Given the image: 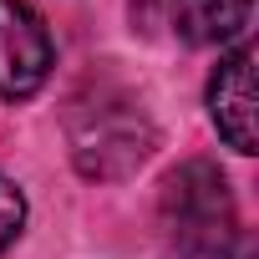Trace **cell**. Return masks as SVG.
I'll return each instance as SVG.
<instances>
[{
  "instance_id": "1",
  "label": "cell",
  "mask_w": 259,
  "mask_h": 259,
  "mask_svg": "<svg viewBox=\"0 0 259 259\" xmlns=\"http://www.w3.org/2000/svg\"><path fill=\"white\" fill-rule=\"evenodd\" d=\"M66 143H71V163L87 178H127L138 173L158 143L153 122L143 112V102L122 87H92L87 97L71 102L66 117Z\"/></svg>"
},
{
  "instance_id": "2",
  "label": "cell",
  "mask_w": 259,
  "mask_h": 259,
  "mask_svg": "<svg viewBox=\"0 0 259 259\" xmlns=\"http://www.w3.org/2000/svg\"><path fill=\"white\" fill-rule=\"evenodd\" d=\"M163 229L168 239L188 254V259H229L239 244V213H234V193L224 183V173L203 158L173 168L163 178Z\"/></svg>"
},
{
  "instance_id": "3",
  "label": "cell",
  "mask_w": 259,
  "mask_h": 259,
  "mask_svg": "<svg viewBox=\"0 0 259 259\" xmlns=\"http://www.w3.org/2000/svg\"><path fill=\"white\" fill-rule=\"evenodd\" d=\"M56 66L46 21L26 0H0V97H36Z\"/></svg>"
},
{
  "instance_id": "4",
  "label": "cell",
  "mask_w": 259,
  "mask_h": 259,
  "mask_svg": "<svg viewBox=\"0 0 259 259\" xmlns=\"http://www.w3.org/2000/svg\"><path fill=\"white\" fill-rule=\"evenodd\" d=\"M208 117L234 153H254V46H234L208 81Z\"/></svg>"
},
{
  "instance_id": "5",
  "label": "cell",
  "mask_w": 259,
  "mask_h": 259,
  "mask_svg": "<svg viewBox=\"0 0 259 259\" xmlns=\"http://www.w3.org/2000/svg\"><path fill=\"white\" fill-rule=\"evenodd\" d=\"M173 6V31L188 46H224L234 36H244L254 0H168Z\"/></svg>"
},
{
  "instance_id": "6",
  "label": "cell",
  "mask_w": 259,
  "mask_h": 259,
  "mask_svg": "<svg viewBox=\"0 0 259 259\" xmlns=\"http://www.w3.org/2000/svg\"><path fill=\"white\" fill-rule=\"evenodd\" d=\"M21 224H26V198H21V188H16L6 173H0V254L16 244Z\"/></svg>"
}]
</instances>
